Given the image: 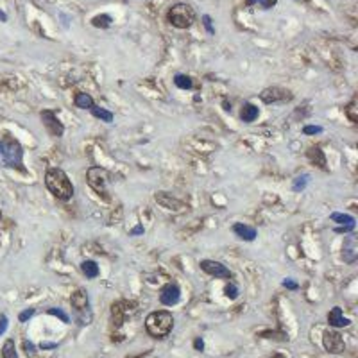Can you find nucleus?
I'll return each instance as SVG.
<instances>
[{"label":"nucleus","mask_w":358,"mask_h":358,"mask_svg":"<svg viewBox=\"0 0 358 358\" xmlns=\"http://www.w3.org/2000/svg\"><path fill=\"white\" fill-rule=\"evenodd\" d=\"M260 99L265 104H276V102H285V100L292 99V93L280 86H272V88H265L260 93Z\"/></svg>","instance_id":"obj_8"},{"label":"nucleus","mask_w":358,"mask_h":358,"mask_svg":"<svg viewBox=\"0 0 358 358\" xmlns=\"http://www.w3.org/2000/svg\"><path fill=\"white\" fill-rule=\"evenodd\" d=\"M224 294H226L229 299H237L238 298V288L235 287V285H227V287L224 288Z\"/></svg>","instance_id":"obj_31"},{"label":"nucleus","mask_w":358,"mask_h":358,"mask_svg":"<svg viewBox=\"0 0 358 358\" xmlns=\"http://www.w3.org/2000/svg\"><path fill=\"white\" fill-rule=\"evenodd\" d=\"M283 287L288 288V290H298V283H296V281H292V280H285Z\"/></svg>","instance_id":"obj_36"},{"label":"nucleus","mask_w":358,"mask_h":358,"mask_svg":"<svg viewBox=\"0 0 358 358\" xmlns=\"http://www.w3.org/2000/svg\"><path fill=\"white\" fill-rule=\"evenodd\" d=\"M47 313H50V315H54V317H59V319L63 321L65 324L70 323V317H68L61 308H49V310H47Z\"/></svg>","instance_id":"obj_26"},{"label":"nucleus","mask_w":358,"mask_h":358,"mask_svg":"<svg viewBox=\"0 0 358 358\" xmlns=\"http://www.w3.org/2000/svg\"><path fill=\"white\" fill-rule=\"evenodd\" d=\"M303 133L305 135H321L323 133V128L321 125H305V129H303Z\"/></svg>","instance_id":"obj_28"},{"label":"nucleus","mask_w":358,"mask_h":358,"mask_svg":"<svg viewBox=\"0 0 358 358\" xmlns=\"http://www.w3.org/2000/svg\"><path fill=\"white\" fill-rule=\"evenodd\" d=\"M167 20L174 25L176 29H188L192 27V24L195 22V11L188 4H174L169 9Z\"/></svg>","instance_id":"obj_4"},{"label":"nucleus","mask_w":358,"mask_h":358,"mask_svg":"<svg viewBox=\"0 0 358 358\" xmlns=\"http://www.w3.org/2000/svg\"><path fill=\"white\" fill-rule=\"evenodd\" d=\"M156 202H160L165 209H171V212H183V209L186 208L183 202L178 201L176 197H172V195L167 194V192H160V194H156Z\"/></svg>","instance_id":"obj_13"},{"label":"nucleus","mask_w":358,"mask_h":358,"mask_svg":"<svg viewBox=\"0 0 358 358\" xmlns=\"http://www.w3.org/2000/svg\"><path fill=\"white\" fill-rule=\"evenodd\" d=\"M194 348L197 349V351H202V349H204V341H202V339H195Z\"/></svg>","instance_id":"obj_38"},{"label":"nucleus","mask_w":358,"mask_h":358,"mask_svg":"<svg viewBox=\"0 0 358 358\" xmlns=\"http://www.w3.org/2000/svg\"><path fill=\"white\" fill-rule=\"evenodd\" d=\"M0 217H2V212H0Z\"/></svg>","instance_id":"obj_42"},{"label":"nucleus","mask_w":358,"mask_h":358,"mask_svg":"<svg viewBox=\"0 0 358 358\" xmlns=\"http://www.w3.org/2000/svg\"><path fill=\"white\" fill-rule=\"evenodd\" d=\"M202 24H204V27H206V31H208V34H215V27H213L212 16H209V14H204V16H202Z\"/></svg>","instance_id":"obj_27"},{"label":"nucleus","mask_w":358,"mask_h":358,"mask_svg":"<svg viewBox=\"0 0 358 358\" xmlns=\"http://www.w3.org/2000/svg\"><path fill=\"white\" fill-rule=\"evenodd\" d=\"M0 22H7V14L2 9H0Z\"/></svg>","instance_id":"obj_40"},{"label":"nucleus","mask_w":358,"mask_h":358,"mask_svg":"<svg viewBox=\"0 0 358 358\" xmlns=\"http://www.w3.org/2000/svg\"><path fill=\"white\" fill-rule=\"evenodd\" d=\"M39 348H41V349H56L57 344H56V342H41V344H39Z\"/></svg>","instance_id":"obj_39"},{"label":"nucleus","mask_w":358,"mask_h":358,"mask_svg":"<svg viewBox=\"0 0 358 358\" xmlns=\"http://www.w3.org/2000/svg\"><path fill=\"white\" fill-rule=\"evenodd\" d=\"M252 2H255V0H247V4H249V6H252Z\"/></svg>","instance_id":"obj_41"},{"label":"nucleus","mask_w":358,"mask_h":358,"mask_svg":"<svg viewBox=\"0 0 358 358\" xmlns=\"http://www.w3.org/2000/svg\"><path fill=\"white\" fill-rule=\"evenodd\" d=\"M331 220L342 224V226H356L355 217L348 215V213H331Z\"/></svg>","instance_id":"obj_21"},{"label":"nucleus","mask_w":358,"mask_h":358,"mask_svg":"<svg viewBox=\"0 0 358 358\" xmlns=\"http://www.w3.org/2000/svg\"><path fill=\"white\" fill-rule=\"evenodd\" d=\"M113 22V18L110 14H97V16L92 18V25L97 29H108Z\"/></svg>","instance_id":"obj_22"},{"label":"nucleus","mask_w":358,"mask_h":358,"mask_svg":"<svg viewBox=\"0 0 358 358\" xmlns=\"http://www.w3.org/2000/svg\"><path fill=\"white\" fill-rule=\"evenodd\" d=\"M45 184L50 190V194L59 199V201H68L74 195V184H72V181L68 179V176L61 169H49L45 174Z\"/></svg>","instance_id":"obj_2"},{"label":"nucleus","mask_w":358,"mask_h":358,"mask_svg":"<svg viewBox=\"0 0 358 358\" xmlns=\"http://www.w3.org/2000/svg\"><path fill=\"white\" fill-rule=\"evenodd\" d=\"M70 305H72V308H74L77 313L88 312V308H90L88 294H86V292L82 290V288H77L75 292H72V296H70Z\"/></svg>","instance_id":"obj_12"},{"label":"nucleus","mask_w":358,"mask_h":358,"mask_svg":"<svg viewBox=\"0 0 358 358\" xmlns=\"http://www.w3.org/2000/svg\"><path fill=\"white\" fill-rule=\"evenodd\" d=\"M252 4H260V6L263 7V9H270V7H274L278 4V0H255Z\"/></svg>","instance_id":"obj_33"},{"label":"nucleus","mask_w":358,"mask_h":358,"mask_svg":"<svg viewBox=\"0 0 358 358\" xmlns=\"http://www.w3.org/2000/svg\"><path fill=\"white\" fill-rule=\"evenodd\" d=\"M39 117H41L43 125H45V129L49 131L50 136H54V138H59V136H63L65 125L59 122V118H57L56 111H52V110H43Z\"/></svg>","instance_id":"obj_6"},{"label":"nucleus","mask_w":358,"mask_h":358,"mask_svg":"<svg viewBox=\"0 0 358 358\" xmlns=\"http://www.w3.org/2000/svg\"><path fill=\"white\" fill-rule=\"evenodd\" d=\"M355 229V226H341V227H335V233H351Z\"/></svg>","instance_id":"obj_37"},{"label":"nucleus","mask_w":358,"mask_h":358,"mask_svg":"<svg viewBox=\"0 0 358 358\" xmlns=\"http://www.w3.org/2000/svg\"><path fill=\"white\" fill-rule=\"evenodd\" d=\"M24 351H25V355H27V356H34L36 355V346L32 344V342H29V341H24Z\"/></svg>","instance_id":"obj_32"},{"label":"nucleus","mask_w":358,"mask_h":358,"mask_svg":"<svg viewBox=\"0 0 358 358\" xmlns=\"http://www.w3.org/2000/svg\"><path fill=\"white\" fill-rule=\"evenodd\" d=\"M81 270L86 278H90V280L99 276V265H97L93 260H85V262L81 263Z\"/></svg>","instance_id":"obj_18"},{"label":"nucleus","mask_w":358,"mask_h":358,"mask_svg":"<svg viewBox=\"0 0 358 358\" xmlns=\"http://www.w3.org/2000/svg\"><path fill=\"white\" fill-rule=\"evenodd\" d=\"M308 181H310V176H308V174H303V176H299V178H296V179H294V184H292L294 192L305 190L306 184H308Z\"/></svg>","instance_id":"obj_25"},{"label":"nucleus","mask_w":358,"mask_h":358,"mask_svg":"<svg viewBox=\"0 0 358 358\" xmlns=\"http://www.w3.org/2000/svg\"><path fill=\"white\" fill-rule=\"evenodd\" d=\"M174 328V317L167 310H158L147 315L145 330L153 339H165Z\"/></svg>","instance_id":"obj_3"},{"label":"nucleus","mask_w":358,"mask_h":358,"mask_svg":"<svg viewBox=\"0 0 358 358\" xmlns=\"http://www.w3.org/2000/svg\"><path fill=\"white\" fill-rule=\"evenodd\" d=\"M2 356L4 358H18V355H16V346H14L13 339L6 341V344H4V348H2Z\"/></svg>","instance_id":"obj_24"},{"label":"nucleus","mask_w":358,"mask_h":358,"mask_svg":"<svg viewBox=\"0 0 358 358\" xmlns=\"http://www.w3.org/2000/svg\"><path fill=\"white\" fill-rule=\"evenodd\" d=\"M233 233L237 235L238 238H242V240L245 242H252L256 238V229L251 226H247V224H235L233 226Z\"/></svg>","instance_id":"obj_16"},{"label":"nucleus","mask_w":358,"mask_h":358,"mask_svg":"<svg viewBox=\"0 0 358 358\" xmlns=\"http://www.w3.org/2000/svg\"><path fill=\"white\" fill-rule=\"evenodd\" d=\"M34 313H36V310H34V308L24 310V312H22L20 315H18V321H20V323H27V321L31 319V317L34 315Z\"/></svg>","instance_id":"obj_30"},{"label":"nucleus","mask_w":358,"mask_h":358,"mask_svg":"<svg viewBox=\"0 0 358 358\" xmlns=\"http://www.w3.org/2000/svg\"><path fill=\"white\" fill-rule=\"evenodd\" d=\"M7 317L6 315H0V337H2L4 333H6V330H7Z\"/></svg>","instance_id":"obj_34"},{"label":"nucleus","mask_w":358,"mask_h":358,"mask_svg":"<svg viewBox=\"0 0 358 358\" xmlns=\"http://www.w3.org/2000/svg\"><path fill=\"white\" fill-rule=\"evenodd\" d=\"M355 110H356V108H355V100H353V102L349 104L348 108H346V115H348V117H349V120H351L353 124H355V122L358 120V117H356Z\"/></svg>","instance_id":"obj_29"},{"label":"nucleus","mask_w":358,"mask_h":358,"mask_svg":"<svg viewBox=\"0 0 358 358\" xmlns=\"http://www.w3.org/2000/svg\"><path fill=\"white\" fill-rule=\"evenodd\" d=\"M74 104L79 108V110H90L95 102H93V97L90 95V93H77Z\"/></svg>","instance_id":"obj_19"},{"label":"nucleus","mask_w":358,"mask_h":358,"mask_svg":"<svg viewBox=\"0 0 358 358\" xmlns=\"http://www.w3.org/2000/svg\"><path fill=\"white\" fill-rule=\"evenodd\" d=\"M358 258V238L355 235H349L344 238V244H342V260L349 265L356 262Z\"/></svg>","instance_id":"obj_10"},{"label":"nucleus","mask_w":358,"mask_h":358,"mask_svg":"<svg viewBox=\"0 0 358 358\" xmlns=\"http://www.w3.org/2000/svg\"><path fill=\"white\" fill-rule=\"evenodd\" d=\"M0 165L6 169H16L25 172L24 167V149L20 142L11 138L9 135L0 140Z\"/></svg>","instance_id":"obj_1"},{"label":"nucleus","mask_w":358,"mask_h":358,"mask_svg":"<svg viewBox=\"0 0 358 358\" xmlns=\"http://www.w3.org/2000/svg\"><path fill=\"white\" fill-rule=\"evenodd\" d=\"M179 299H181V290H179V287L176 283H169V285H165V287L161 288V294H160L161 305L172 306V305H176Z\"/></svg>","instance_id":"obj_11"},{"label":"nucleus","mask_w":358,"mask_h":358,"mask_svg":"<svg viewBox=\"0 0 358 358\" xmlns=\"http://www.w3.org/2000/svg\"><path fill=\"white\" fill-rule=\"evenodd\" d=\"M260 115V110L255 106V104L251 102H245L244 106H242V111H240V118L244 122H247V124H251V122H255L256 118H258Z\"/></svg>","instance_id":"obj_17"},{"label":"nucleus","mask_w":358,"mask_h":358,"mask_svg":"<svg viewBox=\"0 0 358 358\" xmlns=\"http://www.w3.org/2000/svg\"><path fill=\"white\" fill-rule=\"evenodd\" d=\"M328 323L333 328H346L351 324V321L342 315V310L339 308V306H335V308H331V312L328 313Z\"/></svg>","instance_id":"obj_15"},{"label":"nucleus","mask_w":358,"mask_h":358,"mask_svg":"<svg viewBox=\"0 0 358 358\" xmlns=\"http://www.w3.org/2000/svg\"><path fill=\"white\" fill-rule=\"evenodd\" d=\"M174 85L178 86L179 90H190L192 86H194V82H192V79L188 77V75L178 74V75L174 77Z\"/></svg>","instance_id":"obj_23"},{"label":"nucleus","mask_w":358,"mask_h":358,"mask_svg":"<svg viewBox=\"0 0 358 358\" xmlns=\"http://www.w3.org/2000/svg\"><path fill=\"white\" fill-rule=\"evenodd\" d=\"M145 233V229H143V226H136V227H133L131 231H129V237H138V235H143Z\"/></svg>","instance_id":"obj_35"},{"label":"nucleus","mask_w":358,"mask_h":358,"mask_svg":"<svg viewBox=\"0 0 358 358\" xmlns=\"http://www.w3.org/2000/svg\"><path fill=\"white\" fill-rule=\"evenodd\" d=\"M86 178H88V184L97 192L99 195H104L108 199V172L100 167H92L86 172Z\"/></svg>","instance_id":"obj_5"},{"label":"nucleus","mask_w":358,"mask_h":358,"mask_svg":"<svg viewBox=\"0 0 358 358\" xmlns=\"http://www.w3.org/2000/svg\"><path fill=\"white\" fill-rule=\"evenodd\" d=\"M199 265H201V270H204L209 276L224 278V280H226V278H231L229 269H227L226 265H222L220 262H215V260H201Z\"/></svg>","instance_id":"obj_9"},{"label":"nucleus","mask_w":358,"mask_h":358,"mask_svg":"<svg viewBox=\"0 0 358 358\" xmlns=\"http://www.w3.org/2000/svg\"><path fill=\"white\" fill-rule=\"evenodd\" d=\"M90 111H92L93 117L100 118L102 122H108V124H111V122H113V113H111V111H108V110H104V108L95 106V104H93V106L90 108Z\"/></svg>","instance_id":"obj_20"},{"label":"nucleus","mask_w":358,"mask_h":358,"mask_svg":"<svg viewBox=\"0 0 358 358\" xmlns=\"http://www.w3.org/2000/svg\"><path fill=\"white\" fill-rule=\"evenodd\" d=\"M306 158H308V160L312 161L313 165H317L321 171H328V167H326V156H324V153L321 151L319 145L310 147V149L306 151Z\"/></svg>","instance_id":"obj_14"},{"label":"nucleus","mask_w":358,"mask_h":358,"mask_svg":"<svg viewBox=\"0 0 358 358\" xmlns=\"http://www.w3.org/2000/svg\"><path fill=\"white\" fill-rule=\"evenodd\" d=\"M323 346L328 353H333V355H339L346 349V344H344V339L339 331H333V330H326L323 335Z\"/></svg>","instance_id":"obj_7"}]
</instances>
